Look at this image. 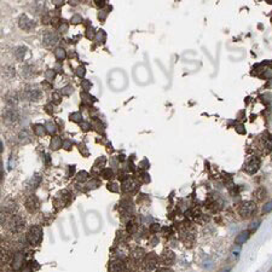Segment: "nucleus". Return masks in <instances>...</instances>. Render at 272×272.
Wrapping results in <instances>:
<instances>
[{"label": "nucleus", "instance_id": "15", "mask_svg": "<svg viewBox=\"0 0 272 272\" xmlns=\"http://www.w3.org/2000/svg\"><path fill=\"white\" fill-rule=\"evenodd\" d=\"M18 24H19V27H21L22 29H29V28L33 25V23L30 22V19H28L24 15H23L22 17H19V22H18Z\"/></svg>", "mask_w": 272, "mask_h": 272}, {"label": "nucleus", "instance_id": "2", "mask_svg": "<svg viewBox=\"0 0 272 272\" xmlns=\"http://www.w3.org/2000/svg\"><path fill=\"white\" fill-rule=\"evenodd\" d=\"M255 210V203L247 201V202H242L241 206L238 207V213L243 219H247L249 217H252V214Z\"/></svg>", "mask_w": 272, "mask_h": 272}, {"label": "nucleus", "instance_id": "17", "mask_svg": "<svg viewBox=\"0 0 272 272\" xmlns=\"http://www.w3.org/2000/svg\"><path fill=\"white\" fill-rule=\"evenodd\" d=\"M22 261H23V255L22 254H16L15 255V258H13V264H12V266H13V269H19L21 267V264H22Z\"/></svg>", "mask_w": 272, "mask_h": 272}, {"label": "nucleus", "instance_id": "21", "mask_svg": "<svg viewBox=\"0 0 272 272\" xmlns=\"http://www.w3.org/2000/svg\"><path fill=\"white\" fill-rule=\"evenodd\" d=\"M270 212H272V201H269L263 206V214H267Z\"/></svg>", "mask_w": 272, "mask_h": 272}, {"label": "nucleus", "instance_id": "12", "mask_svg": "<svg viewBox=\"0 0 272 272\" xmlns=\"http://www.w3.org/2000/svg\"><path fill=\"white\" fill-rule=\"evenodd\" d=\"M136 187H137V183L134 181V179L128 178V179H126V180L123 181L122 189H123L125 192H131V191H133Z\"/></svg>", "mask_w": 272, "mask_h": 272}, {"label": "nucleus", "instance_id": "25", "mask_svg": "<svg viewBox=\"0 0 272 272\" xmlns=\"http://www.w3.org/2000/svg\"><path fill=\"white\" fill-rule=\"evenodd\" d=\"M70 119L75 122H80L81 121V114L80 112H74V114L70 115Z\"/></svg>", "mask_w": 272, "mask_h": 272}, {"label": "nucleus", "instance_id": "20", "mask_svg": "<svg viewBox=\"0 0 272 272\" xmlns=\"http://www.w3.org/2000/svg\"><path fill=\"white\" fill-rule=\"evenodd\" d=\"M35 133H36L38 136H45V134H46V129H45L44 126H41V125H36V126H35Z\"/></svg>", "mask_w": 272, "mask_h": 272}, {"label": "nucleus", "instance_id": "38", "mask_svg": "<svg viewBox=\"0 0 272 272\" xmlns=\"http://www.w3.org/2000/svg\"><path fill=\"white\" fill-rule=\"evenodd\" d=\"M70 146H72V143L67 140V142L64 143V148H65V149H70Z\"/></svg>", "mask_w": 272, "mask_h": 272}, {"label": "nucleus", "instance_id": "39", "mask_svg": "<svg viewBox=\"0 0 272 272\" xmlns=\"http://www.w3.org/2000/svg\"><path fill=\"white\" fill-rule=\"evenodd\" d=\"M96 5H97V6H99V7H103V6L105 5V2H104V1H99V2L97 1V2H96Z\"/></svg>", "mask_w": 272, "mask_h": 272}, {"label": "nucleus", "instance_id": "30", "mask_svg": "<svg viewBox=\"0 0 272 272\" xmlns=\"http://www.w3.org/2000/svg\"><path fill=\"white\" fill-rule=\"evenodd\" d=\"M236 131H237L240 134H244V133H246V129H244V126H243V125H238V126H236Z\"/></svg>", "mask_w": 272, "mask_h": 272}, {"label": "nucleus", "instance_id": "8", "mask_svg": "<svg viewBox=\"0 0 272 272\" xmlns=\"http://www.w3.org/2000/svg\"><path fill=\"white\" fill-rule=\"evenodd\" d=\"M58 41V35L53 32H46L44 35V42L47 46H52Z\"/></svg>", "mask_w": 272, "mask_h": 272}, {"label": "nucleus", "instance_id": "13", "mask_svg": "<svg viewBox=\"0 0 272 272\" xmlns=\"http://www.w3.org/2000/svg\"><path fill=\"white\" fill-rule=\"evenodd\" d=\"M161 260L165 263V264H172L174 261V253L172 250H165L162 253V257H161Z\"/></svg>", "mask_w": 272, "mask_h": 272}, {"label": "nucleus", "instance_id": "3", "mask_svg": "<svg viewBox=\"0 0 272 272\" xmlns=\"http://www.w3.org/2000/svg\"><path fill=\"white\" fill-rule=\"evenodd\" d=\"M157 264H159V258H157V255L154 254V253L148 254V255L145 257V259H144V269H145L148 272L154 271V270L156 269V266H157Z\"/></svg>", "mask_w": 272, "mask_h": 272}, {"label": "nucleus", "instance_id": "5", "mask_svg": "<svg viewBox=\"0 0 272 272\" xmlns=\"http://www.w3.org/2000/svg\"><path fill=\"white\" fill-rule=\"evenodd\" d=\"M261 149L264 150L265 154H269L272 151V137L267 132H265L261 136Z\"/></svg>", "mask_w": 272, "mask_h": 272}, {"label": "nucleus", "instance_id": "31", "mask_svg": "<svg viewBox=\"0 0 272 272\" xmlns=\"http://www.w3.org/2000/svg\"><path fill=\"white\" fill-rule=\"evenodd\" d=\"M81 22V17L80 16H74L73 18H72V23H74V24H78V23H80Z\"/></svg>", "mask_w": 272, "mask_h": 272}, {"label": "nucleus", "instance_id": "1", "mask_svg": "<svg viewBox=\"0 0 272 272\" xmlns=\"http://www.w3.org/2000/svg\"><path fill=\"white\" fill-rule=\"evenodd\" d=\"M41 237H42V229L38 225H34L29 229L28 233H27V240L30 244L33 246H36L40 243L41 241Z\"/></svg>", "mask_w": 272, "mask_h": 272}, {"label": "nucleus", "instance_id": "27", "mask_svg": "<svg viewBox=\"0 0 272 272\" xmlns=\"http://www.w3.org/2000/svg\"><path fill=\"white\" fill-rule=\"evenodd\" d=\"M139 178L142 179L143 183H149V181H150V178H149V174H148V173H142V174L139 176Z\"/></svg>", "mask_w": 272, "mask_h": 272}, {"label": "nucleus", "instance_id": "18", "mask_svg": "<svg viewBox=\"0 0 272 272\" xmlns=\"http://www.w3.org/2000/svg\"><path fill=\"white\" fill-rule=\"evenodd\" d=\"M61 145H62V140H61L59 137H53V138L51 139V148H52L53 150H57Z\"/></svg>", "mask_w": 272, "mask_h": 272}, {"label": "nucleus", "instance_id": "24", "mask_svg": "<svg viewBox=\"0 0 272 272\" xmlns=\"http://www.w3.org/2000/svg\"><path fill=\"white\" fill-rule=\"evenodd\" d=\"M45 76H46L47 80H53L55 76H56V72H55L53 69H50V70H47V72L45 73Z\"/></svg>", "mask_w": 272, "mask_h": 272}, {"label": "nucleus", "instance_id": "37", "mask_svg": "<svg viewBox=\"0 0 272 272\" xmlns=\"http://www.w3.org/2000/svg\"><path fill=\"white\" fill-rule=\"evenodd\" d=\"M157 272H173V270H171L168 267H162V269H160Z\"/></svg>", "mask_w": 272, "mask_h": 272}, {"label": "nucleus", "instance_id": "33", "mask_svg": "<svg viewBox=\"0 0 272 272\" xmlns=\"http://www.w3.org/2000/svg\"><path fill=\"white\" fill-rule=\"evenodd\" d=\"M85 72H86V70H85V68H84V67H80V68H78V72H76V73H78V75H79V76H81V78H82V76L85 75Z\"/></svg>", "mask_w": 272, "mask_h": 272}, {"label": "nucleus", "instance_id": "14", "mask_svg": "<svg viewBox=\"0 0 272 272\" xmlns=\"http://www.w3.org/2000/svg\"><path fill=\"white\" fill-rule=\"evenodd\" d=\"M41 92L40 90H38V89H30V90L27 92V97H28V99H30V100H38L39 98H41Z\"/></svg>", "mask_w": 272, "mask_h": 272}, {"label": "nucleus", "instance_id": "35", "mask_svg": "<svg viewBox=\"0 0 272 272\" xmlns=\"http://www.w3.org/2000/svg\"><path fill=\"white\" fill-rule=\"evenodd\" d=\"M254 225H250V230H253V231H255L258 227H259V225H260V223L259 221H255V223H253Z\"/></svg>", "mask_w": 272, "mask_h": 272}, {"label": "nucleus", "instance_id": "7", "mask_svg": "<svg viewBox=\"0 0 272 272\" xmlns=\"http://www.w3.org/2000/svg\"><path fill=\"white\" fill-rule=\"evenodd\" d=\"M4 119H5L6 122H11V123H13V122H16V121L18 120V112H17L15 109L8 108V109L4 112Z\"/></svg>", "mask_w": 272, "mask_h": 272}, {"label": "nucleus", "instance_id": "28", "mask_svg": "<svg viewBox=\"0 0 272 272\" xmlns=\"http://www.w3.org/2000/svg\"><path fill=\"white\" fill-rule=\"evenodd\" d=\"M62 93L65 94V96L72 94V93H73V87H72V86H67V87H64V89L62 90Z\"/></svg>", "mask_w": 272, "mask_h": 272}, {"label": "nucleus", "instance_id": "23", "mask_svg": "<svg viewBox=\"0 0 272 272\" xmlns=\"http://www.w3.org/2000/svg\"><path fill=\"white\" fill-rule=\"evenodd\" d=\"M65 56H67V53H65V51H64L63 49H57V50H56V57H57L58 59H64Z\"/></svg>", "mask_w": 272, "mask_h": 272}, {"label": "nucleus", "instance_id": "36", "mask_svg": "<svg viewBox=\"0 0 272 272\" xmlns=\"http://www.w3.org/2000/svg\"><path fill=\"white\" fill-rule=\"evenodd\" d=\"M160 229V226L157 225V224H153V226H151V232H155V231H157Z\"/></svg>", "mask_w": 272, "mask_h": 272}, {"label": "nucleus", "instance_id": "11", "mask_svg": "<svg viewBox=\"0 0 272 272\" xmlns=\"http://www.w3.org/2000/svg\"><path fill=\"white\" fill-rule=\"evenodd\" d=\"M109 271L110 272H123L125 271V266L122 264V261L120 260H114L110 263L109 265Z\"/></svg>", "mask_w": 272, "mask_h": 272}, {"label": "nucleus", "instance_id": "29", "mask_svg": "<svg viewBox=\"0 0 272 272\" xmlns=\"http://www.w3.org/2000/svg\"><path fill=\"white\" fill-rule=\"evenodd\" d=\"M108 189H109L110 191H115V192H116V191L119 190V186H117L116 183H111V184L108 185Z\"/></svg>", "mask_w": 272, "mask_h": 272}, {"label": "nucleus", "instance_id": "34", "mask_svg": "<svg viewBox=\"0 0 272 272\" xmlns=\"http://www.w3.org/2000/svg\"><path fill=\"white\" fill-rule=\"evenodd\" d=\"M47 126H49V128H47V129H49V132H50V133H55V132H56V127H55V125H53V123H50V122H49V123H47Z\"/></svg>", "mask_w": 272, "mask_h": 272}, {"label": "nucleus", "instance_id": "16", "mask_svg": "<svg viewBox=\"0 0 272 272\" xmlns=\"http://www.w3.org/2000/svg\"><path fill=\"white\" fill-rule=\"evenodd\" d=\"M18 140H19L22 144H27V143H29V142H30V137H29L28 132H27V131H22V132H19V134H18Z\"/></svg>", "mask_w": 272, "mask_h": 272}, {"label": "nucleus", "instance_id": "4", "mask_svg": "<svg viewBox=\"0 0 272 272\" xmlns=\"http://www.w3.org/2000/svg\"><path fill=\"white\" fill-rule=\"evenodd\" d=\"M260 168V159L259 157H255V156H253V157H250L247 162H246V165H244V171L247 172V173H249V174H254V173H257V171Z\"/></svg>", "mask_w": 272, "mask_h": 272}, {"label": "nucleus", "instance_id": "26", "mask_svg": "<svg viewBox=\"0 0 272 272\" xmlns=\"http://www.w3.org/2000/svg\"><path fill=\"white\" fill-rule=\"evenodd\" d=\"M97 39H98L99 41H104V40H105V33H104L103 30H98V33H97Z\"/></svg>", "mask_w": 272, "mask_h": 272}, {"label": "nucleus", "instance_id": "22", "mask_svg": "<svg viewBox=\"0 0 272 272\" xmlns=\"http://www.w3.org/2000/svg\"><path fill=\"white\" fill-rule=\"evenodd\" d=\"M102 176H103V178H105V179H110V178H112V176H114V173H112V171L109 168H105V170H103V172H102Z\"/></svg>", "mask_w": 272, "mask_h": 272}, {"label": "nucleus", "instance_id": "10", "mask_svg": "<svg viewBox=\"0 0 272 272\" xmlns=\"http://www.w3.org/2000/svg\"><path fill=\"white\" fill-rule=\"evenodd\" d=\"M249 237H250V231H248V230H246V231H242V232H240L238 235H237V237L235 238V243L236 244H243V243H246L248 240H249Z\"/></svg>", "mask_w": 272, "mask_h": 272}, {"label": "nucleus", "instance_id": "6", "mask_svg": "<svg viewBox=\"0 0 272 272\" xmlns=\"http://www.w3.org/2000/svg\"><path fill=\"white\" fill-rule=\"evenodd\" d=\"M24 227V220L21 218V217H13L10 221V229L12 231H19Z\"/></svg>", "mask_w": 272, "mask_h": 272}, {"label": "nucleus", "instance_id": "19", "mask_svg": "<svg viewBox=\"0 0 272 272\" xmlns=\"http://www.w3.org/2000/svg\"><path fill=\"white\" fill-rule=\"evenodd\" d=\"M25 52H27V49H25L24 46H22V47H17V50L15 51V55H16V57H17L18 59H23Z\"/></svg>", "mask_w": 272, "mask_h": 272}, {"label": "nucleus", "instance_id": "9", "mask_svg": "<svg viewBox=\"0 0 272 272\" xmlns=\"http://www.w3.org/2000/svg\"><path fill=\"white\" fill-rule=\"evenodd\" d=\"M25 206H27V209L29 212H35L38 208H39V201L35 196H30L27 202H25Z\"/></svg>", "mask_w": 272, "mask_h": 272}, {"label": "nucleus", "instance_id": "32", "mask_svg": "<svg viewBox=\"0 0 272 272\" xmlns=\"http://www.w3.org/2000/svg\"><path fill=\"white\" fill-rule=\"evenodd\" d=\"M81 86H82V89H85V90L87 91V90H90L91 84L87 81V80H84V81H82V84H81Z\"/></svg>", "mask_w": 272, "mask_h": 272}]
</instances>
